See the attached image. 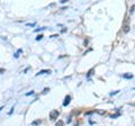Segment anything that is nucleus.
I'll use <instances>...</instances> for the list:
<instances>
[{
	"mask_svg": "<svg viewBox=\"0 0 135 126\" xmlns=\"http://www.w3.org/2000/svg\"><path fill=\"white\" fill-rule=\"evenodd\" d=\"M69 103H70V97H69V96H68V97H65V101L63 103V105H64V106H66V105L69 104Z\"/></svg>",
	"mask_w": 135,
	"mask_h": 126,
	"instance_id": "obj_3",
	"label": "nucleus"
},
{
	"mask_svg": "<svg viewBox=\"0 0 135 126\" xmlns=\"http://www.w3.org/2000/svg\"><path fill=\"white\" fill-rule=\"evenodd\" d=\"M44 73H51V71L50 70H42V71H40L37 74H44Z\"/></svg>",
	"mask_w": 135,
	"mask_h": 126,
	"instance_id": "obj_2",
	"label": "nucleus"
},
{
	"mask_svg": "<svg viewBox=\"0 0 135 126\" xmlns=\"http://www.w3.org/2000/svg\"><path fill=\"white\" fill-rule=\"evenodd\" d=\"M42 37H43V35H38V36L36 37V40H37V41H40V40L42 38Z\"/></svg>",
	"mask_w": 135,
	"mask_h": 126,
	"instance_id": "obj_4",
	"label": "nucleus"
},
{
	"mask_svg": "<svg viewBox=\"0 0 135 126\" xmlns=\"http://www.w3.org/2000/svg\"><path fill=\"white\" fill-rule=\"evenodd\" d=\"M59 115V112L57 110H54L53 113H51V115H50V117H51V118H52V119H54V118H55V117Z\"/></svg>",
	"mask_w": 135,
	"mask_h": 126,
	"instance_id": "obj_1",
	"label": "nucleus"
},
{
	"mask_svg": "<svg viewBox=\"0 0 135 126\" xmlns=\"http://www.w3.org/2000/svg\"><path fill=\"white\" fill-rule=\"evenodd\" d=\"M27 26H35V23H33V24H27Z\"/></svg>",
	"mask_w": 135,
	"mask_h": 126,
	"instance_id": "obj_6",
	"label": "nucleus"
},
{
	"mask_svg": "<svg viewBox=\"0 0 135 126\" xmlns=\"http://www.w3.org/2000/svg\"><path fill=\"white\" fill-rule=\"evenodd\" d=\"M63 125V123H62V122H59V123L55 125V126H62Z\"/></svg>",
	"mask_w": 135,
	"mask_h": 126,
	"instance_id": "obj_5",
	"label": "nucleus"
}]
</instances>
